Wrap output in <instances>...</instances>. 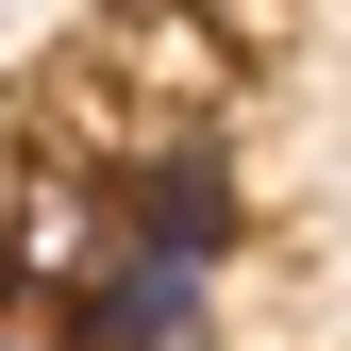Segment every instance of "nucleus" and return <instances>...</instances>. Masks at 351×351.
<instances>
[]
</instances>
